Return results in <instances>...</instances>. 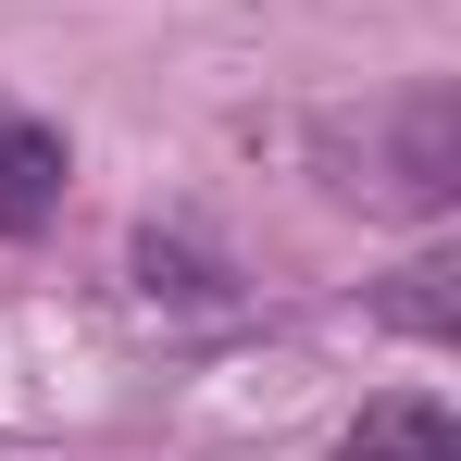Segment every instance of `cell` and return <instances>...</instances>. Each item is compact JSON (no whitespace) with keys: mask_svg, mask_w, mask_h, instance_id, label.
<instances>
[{"mask_svg":"<svg viewBox=\"0 0 461 461\" xmlns=\"http://www.w3.org/2000/svg\"><path fill=\"white\" fill-rule=\"evenodd\" d=\"M63 187H76L63 125H50V113H25V100H0V237H38L50 212H63Z\"/></svg>","mask_w":461,"mask_h":461,"instance_id":"obj_1","label":"cell"},{"mask_svg":"<svg viewBox=\"0 0 461 461\" xmlns=\"http://www.w3.org/2000/svg\"><path fill=\"white\" fill-rule=\"evenodd\" d=\"M337 461H461V424L437 411V399H375Z\"/></svg>","mask_w":461,"mask_h":461,"instance_id":"obj_2","label":"cell"},{"mask_svg":"<svg viewBox=\"0 0 461 461\" xmlns=\"http://www.w3.org/2000/svg\"><path fill=\"white\" fill-rule=\"evenodd\" d=\"M399 324H424V337H449V262H411V287H399Z\"/></svg>","mask_w":461,"mask_h":461,"instance_id":"obj_3","label":"cell"}]
</instances>
